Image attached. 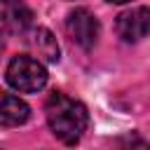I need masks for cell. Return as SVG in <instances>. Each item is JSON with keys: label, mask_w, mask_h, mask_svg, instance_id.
I'll list each match as a JSON object with an SVG mask.
<instances>
[{"label": "cell", "mask_w": 150, "mask_h": 150, "mask_svg": "<svg viewBox=\"0 0 150 150\" xmlns=\"http://www.w3.org/2000/svg\"><path fill=\"white\" fill-rule=\"evenodd\" d=\"M45 115H47V124H49L52 134L66 145L77 143L89 124L87 108L80 101H75L61 91L49 94V98L45 103Z\"/></svg>", "instance_id": "obj_1"}, {"label": "cell", "mask_w": 150, "mask_h": 150, "mask_svg": "<svg viewBox=\"0 0 150 150\" xmlns=\"http://www.w3.org/2000/svg\"><path fill=\"white\" fill-rule=\"evenodd\" d=\"M7 82L12 89L21 91V94H33L40 91L47 84V70L45 66L33 59V56H14L7 66Z\"/></svg>", "instance_id": "obj_2"}, {"label": "cell", "mask_w": 150, "mask_h": 150, "mask_svg": "<svg viewBox=\"0 0 150 150\" xmlns=\"http://www.w3.org/2000/svg\"><path fill=\"white\" fill-rule=\"evenodd\" d=\"M66 33L82 49H91L96 45V38H98V21L89 9L77 7L66 19Z\"/></svg>", "instance_id": "obj_3"}, {"label": "cell", "mask_w": 150, "mask_h": 150, "mask_svg": "<svg viewBox=\"0 0 150 150\" xmlns=\"http://www.w3.org/2000/svg\"><path fill=\"white\" fill-rule=\"evenodd\" d=\"M33 26V9L23 0H0V30L23 35Z\"/></svg>", "instance_id": "obj_4"}, {"label": "cell", "mask_w": 150, "mask_h": 150, "mask_svg": "<svg viewBox=\"0 0 150 150\" xmlns=\"http://www.w3.org/2000/svg\"><path fill=\"white\" fill-rule=\"evenodd\" d=\"M115 30L124 42H138L150 33V9L148 7H131L122 12L115 21Z\"/></svg>", "instance_id": "obj_5"}, {"label": "cell", "mask_w": 150, "mask_h": 150, "mask_svg": "<svg viewBox=\"0 0 150 150\" xmlns=\"http://www.w3.org/2000/svg\"><path fill=\"white\" fill-rule=\"evenodd\" d=\"M28 45L35 52L38 59H42L47 63H56L59 61V54H61L59 52V42H56L54 33L49 28H42V26L33 28L30 30V38H28Z\"/></svg>", "instance_id": "obj_6"}, {"label": "cell", "mask_w": 150, "mask_h": 150, "mask_svg": "<svg viewBox=\"0 0 150 150\" xmlns=\"http://www.w3.org/2000/svg\"><path fill=\"white\" fill-rule=\"evenodd\" d=\"M28 117H30V108L26 105V101L0 91V127H19Z\"/></svg>", "instance_id": "obj_7"}, {"label": "cell", "mask_w": 150, "mask_h": 150, "mask_svg": "<svg viewBox=\"0 0 150 150\" xmlns=\"http://www.w3.org/2000/svg\"><path fill=\"white\" fill-rule=\"evenodd\" d=\"M108 2H115V5H122V2H129V0H108Z\"/></svg>", "instance_id": "obj_8"}]
</instances>
